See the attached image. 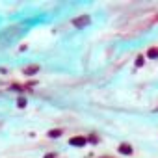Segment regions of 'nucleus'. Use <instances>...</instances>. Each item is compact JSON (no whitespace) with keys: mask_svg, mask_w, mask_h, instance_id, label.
Wrapping results in <instances>:
<instances>
[{"mask_svg":"<svg viewBox=\"0 0 158 158\" xmlns=\"http://www.w3.org/2000/svg\"><path fill=\"white\" fill-rule=\"evenodd\" d=\"M20 34H22V30L19 26H8L6 30H2V32H0V49H4V47H8V45H11Z\"/></svg>","mask_w":158,"mask_h":158,"instance_id":"f257e3e1","label":"nucleus"},{"mask_svg":"<svg viewBox=\"0 0 158 158\" xmlns=\"http://www.w3.org/2000/svg\"><path fill=\"white\" fill-rule=\"evenodd\" d=\"M89 22H91V19H89L87 15H80V17H76L75 20H73V24L76 26V28H84V26H87Z\"/></svg>","mask_w":158,"mask_h":158,"instance_id":"f03ea898","label":"nucleus"},{"mask_svg":"<svg viewBox=\"0 0 158 158\" xmlns=\"http://www.w3.org/2000/svg\"><path fill=\"white\" fill-rule=\"evenodd\" d=\"M71 145H75V147H82V145H86L87 143V140L84 138V136H75V138H71V141H69Z\"/></svg>","mask_w":158,"mask_h":158,"instance_id":"7ed1b4c3","label":"nucleus"},{"mask_svg":"<svg viewBox=\"0 0 158 158\" xmlns=\"http://www.w3.org/2000/svg\"><path fill=\"white\" fill-rule=\"evenodd\" d=\"M119 152H121V154H130V152H132V147L127 145V143H123V145L119 147Z\"/></svg>","mask_w":158,"mask_h":158,"instance_id":"20e7f679","label":"nucleus"},{"mask_svg":"<svg viewBox=\"0 0 158 158\" xmlns=\"http://www.w3.org/2000/svg\"><path fill=\"white\" fill-rule=\"evenodd\" d=\"M37 71H39V67H37V65H30V67H26V69H24L26 75H34V73H37Z\"/></svg>","mask_w":158,"mask_h":158,"instance_id":"39448f33","label":"nucleus"},{"mask_svg":"<svg viewBox=\"0 0 158 158\" xmlns=\"http://www.w3.org/2000/svg\"><path fill=\"white\" fill-rule=\"evenodd\" d=\"M147 56H149V58H158V49H156V47H152V49H149V52H147Z\"/></svg>","mask_w":158,"mask_h":158,"instance_id":"423d86ee","label":"nucleus"},{"mask_svg":"<svg viewBox=\"0 0 158 158\" xmlns=\"http://www.w3.org/2000/svg\"><path fill=\"white\" fill-rule=\"evenodd\" d=\"M60 134H61V130H50V132H49V136H50V138H58Z\"/></svg>","mask_w":158,"mask_h":158,"instance_id":"0eeeda50","label":"nucleus"},{"mask_svg":"<svg viewBox=\"0 0 158 158\" xmlns=\"http://www.w3.org/2000/svg\"><path fill=\"white\" fill-rule=\"evenodd\" d=\"M143 65V56H138V60H136V67H141Z\"/></svg>","mask_w":158,"mask_h":158,"instance_id":"6e6552de","label":"nucleus"},{"mask_svg":"<svg viewBox=\"0 0 158 158\" xmlns=\"http://www.w3.org/2000/svg\"><path fill=\"white\" fill-rule=\"evenodd\" d=\"M19 106H20V108L26 106V101H24V99H19Z\"/></svg>","mask_w":158,"mask_h":158,"instance_id":"1a4fd4ad","label":"nucleus"},{"mask_svg":"<svg viewBox=\"0 0 158 158\" xmlns=\"http://www.w3.org/2000/svg\"><path fill=\"white\" fill-rule=\"evenodd\" d=\"M45 158H54V154H47V156H45Z\"/></svg>","mask_w":158,"mask_h":158,"instance_id":"9d476101","label":"nucleus"}]
</instances>
